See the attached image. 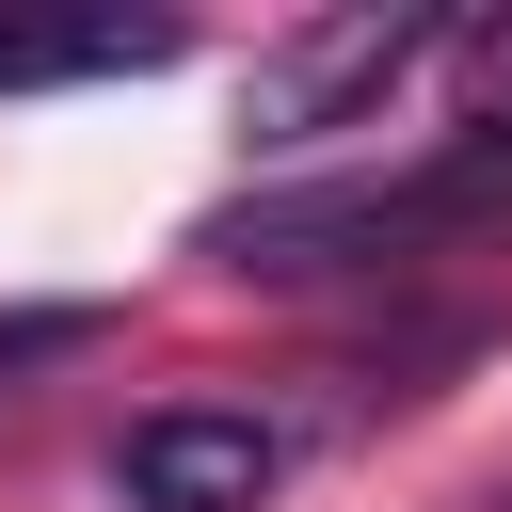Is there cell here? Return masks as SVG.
<instances>
[{
  "instance_id": "obj_2",
  "label": "cell",
  "mask_w": 512,
  "mask_h": 512,
  "mask_svg": "<svg viewBox=\"0 0 512 512\" xmlns=\"http://www.w3.org/2000/svg\"><path fill=\"white\" fill-rule=\"evenodd\" d=\"M448 48V16H416V0H352V16H304V32H272L256 48V80H240V128L256 144H320V128H368L416 64Z\"/></svg>"
},
{
  "instance_id": "obj_4",
  "label": "cell",
  "mask_w": 512,
  "mask_h": 512,
  "mask_svg": "<svg viewBox=\"0 0 512 512\" xmlns=\"http://www.w3.org/2000/svg\"><path fill=\"white\" fill-rule=\"evenodd\" d=\"M192 32L176 16H0V96H48V80H160Z\"/></svg>"
},
{
  "instance_id": "obj_6",
  "label": "cell",
  "mask_w": 512,
  "mask_h": 512,
  "mask_svg": "<svg viewBox=\"0 0 512 512\" xmlns=\"http://www.w3.org/2000/svg\"><path fill=\"white\" fill-rule=\"evenodd\" d=\"M448 64H464V128H512V16H480V32H448Z\"/></svg>"
},
{
  "instance_id": "obj_3",
  "label": "cell",
  "mask_w": 512,
  "mask_h": 512,
  "mask_svg": "<svg viewBox=\"0 0 512 512\" xmlns=\"http://www.w3.org/2000/svg\"><path fill=\"white\" fill-rule=\"evenodd\" d=\"M112 480H128V512H256L288 480V432L272 416H224V400H160V416H128Z\"/></svg>"
},
{
  "instance_id": "obj_5",
  "label": "cell",
  "mask_w": 512,
  "mask_h": 512,
  "mask_svg": "<svg viewBox=\"0 0 512 512\" xmlns=\"http://www.w3.org/2000/svg\"><path fill=\"white\" fill-rule=\"evenodd\" d=\"M48 352H96V304H16V320H0V384L48 368Z\"/></svg>"
},
{
  "instance_id": "obj_1",
  "label": "cell",
  "mask_w": 512,
  "mask_h": 512,
  "mask_svg": "<svg viewBox=\"0 0 512 512\" xmlns=\"http://www.w3.org/2000/svg\"><path fill=\"white\" fill-rule=\"evenodd\" d=\"M512 240V128H448L400 176H320V192H240L192 224L208 272L240 288H320V272H416V256H480Z\"/></svg>"
}]
</instances>
